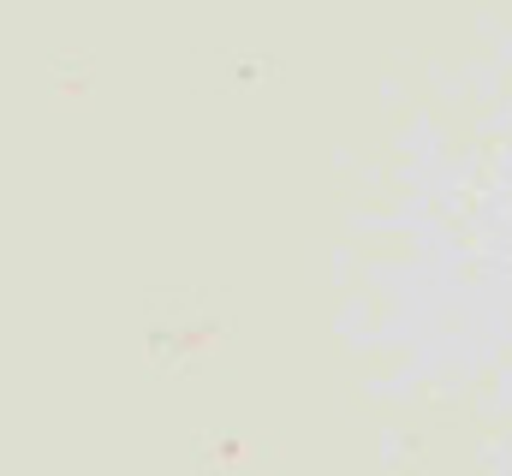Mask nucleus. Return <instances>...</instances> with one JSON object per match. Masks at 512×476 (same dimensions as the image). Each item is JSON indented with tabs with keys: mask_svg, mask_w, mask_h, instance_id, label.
Instances as JSON below:
<instances>
[]
</instances>
